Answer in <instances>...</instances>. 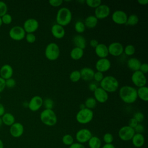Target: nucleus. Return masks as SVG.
Listing matches in <instances>:
<instances>
[{
    "label": "nucleus",
    "instance_id": "obj_41",
    "mask_svg": "<svg viewBox=\"0 0 148 148\" xmlns=\"http://www.w3.org/2000/svg\"><path fill=\"white\" fill-rule=\"evenodd\" d=\"M2 23L5 24H10L12 21V17L10 14L6 13L1 17Z\"/></svg>",
    "mask_w": 148,
    "mask_h": 148
},
{
    "label": "nucleus",
    "instance_id": "obj_4",
    "mask_svg": "<svg viewBox=\"0 0 148 148\" xmlns=\"http://www.w3.org/2000/svg\"><path fill=\"white\" fill-rule=\"evenodd\" d=\"M40 119L47 126H54L57 122V117L53 109H45L40 114Z\"/></svg>",
    "mask_w": 148,
    "mask_h": 148
},
{
    "label": "nucleus",
    "instance_id": "obj_31",
    "mask_svg": "<svg viewBox=\"0 0 148 148\" xmlns=\"http://www.w3.org/2000/svg\"><path fill=\"white\" fill-rule=\"evenodd\" d=\"M138 22H139L138 16L135 14H130L129 16H128L125 24L131 25V26H134L136 25L138 23Z\"/></svg>",
    "mask_w": 148,
    "mask_h": 148
},
{
    "label": "nucleus",
    "instance_id": "obj_48",
    "mask_svg": "<svg viewBox=\"0 0 148 148\" xmlns=\"http://www.w3.org/2000/svg\"><path fill=\"white\" fill-rule=\"evenodd\" d=\"M141 72L144 73L145 75L148 72V65L147 63L141 64L139 70Z\"/></svg>",
    "mask_w": 148,
    "mask_h": 148
},
{
    "label": "nucleus",
    "instance_id": "obj_39",
    "mask_svg": "<svg viewBox=\"0 0 148 148\" xmlns=\"http://www.w3.org/2000/svg\"><path fill=\"white\" fill-rule=\"evenodd\" d=\"M103 140L105 144H109L112 143L113 141V136L112 134L109 132H107L104 134L103 136Z\"/></svg>",
    "mask_w": 148,
    "mask_h": 148
},
{
    "label": "nucleus",
    "instance_id": "obj_33",
    "mask_svg": "<svg viewBox=\"0 0 148 148\" xmlns=\"http://www.w3.org/2000/svg\"><path fill=\"white\" fill-rule=\"evenodd\" d=\"M69 79L71 82L76 83L81 79V75L80 71L74 70L69 75Z\"/></svg>",
    "mask_w": 148,
    "mask_h": 148
},
{
    "label": "nucleus",
    "instance_id": "obj_11",
    "mask_svg": "<svg viewBox=\"0 0 148 148\" xmlns=\"http://www.w3.org/2000/svg\"><path fill=\"white\" fill-rule=\"evenodd\" d=\"M23 28L27 34L34 33L39 28V22L34 18H28L24 21Z\"/></svg>",
    "mask_w": 148,
    "mask_h": 148
},
{
    "label": "nucleus",
    "instance_id": "obj_29",
    "mask_svg": "<svg viewBox=\"0 0 148 148\" xmlns=\"http://www.w3.org/2000/svg\"><path fill=\"white\" fill-rule=\"evenodd\" d=\"M138 98L144 102L148 101V88L146 86L139 87L137 89Z\"/></svg>",
    "mask_w": 148,
    "mask_h": 148
},
{
    "label": "nucleus",
    "instance_id": "obj_57",
    "mask_svg": "<svg viewBox=\"0 0 148 148\" xmlns=\"http://www.w3.org/2000/svg\"><path fill=\"white\" fill-rule=\"evenodd\" d=\"M4 146H3V143L2 142V140L0 139V148H3Z\"/></svg>",
    "mask_w": 148,
    "mask_h": 148
},
{
    "label": "nucleus",
    "instance_id": "obj_19",
    "mask_svg": "<svg viewBox=\"0 0 148 148\" xmlns=\"http://www.w3.org/2000/svg\"><path fill=\"white\" fill-rule=\"evenodd\" d=\"M51 33L55 38L60 39L64 37L65 35V30L64 27L56 23L52 25L51 28Z\"/></svg>",
    "mask_w": 148,
    "mask_h": 148
},
{
    "label": "nucleus",
    "instance_id": "obj_42",
    "mask_svg": "<svg viewBox=\"0 0 148 148\" xmlns=\"http://www.w3.org/2000/svg\"><path fill=\"white\" fill-rule=\"evenodd\" d=\"M25 38L26 41L29 43H34L36 39V36L34 33H28L25 35Z\"/></svg>",
    "mask_w": 148,
    "mask_h": 148
},
{
    "label": "nucleus",
    "instance_id": "obj_50",
    "mask_svg": "<svg viewBox=\"0 0 148 148\" xmlns=\"http://www.w3.org/2000/svg\"><path fill=\"white\" fill-rule=\"evenodd\" d=\"M98 87L95 82H91L88 84V89L92 92H94Z\"/></svg>",
    "mask_w": 148,
    "mask_h": 148
},
{
    "label": "nucleus",
    "instance_id": "obj_9",
    "mask_svg": "<svg viewBox=\"0 0 148 148\" xmlns=\"http://www.w3.org/2000/svg\"><path fill=\"white\" fill-rule=\"evenodd\" d=\"M9 35L10 38L14 40H21L25 38L26 32L23 27L16 25L9 30Z\"/></svg>",
    "mask_w": 148,
    "mask_h": 148
},
{
    "label": "nucleus",
    "instance_id": "obj_12",
    "mask_svg": "<svg viewBox=\"0 0 148 148\" xmlns=\"http://www.w3.org/2000/svg\"><path fill=\"white\" fill-rule=\"evenodd\" d=\"M92 136L91 132L87 128H82L79 130L76 134V139L80 143L88 142L89 139Z\"/></svg>",
    "mask_w": 148,
    "mask_h": 148
},
{
    "label": "nucleus",
    "instance_id": "obj_55",
    "mask_svg": "<svg viewBox=\"0 0 148 148\" xmlns=\"http://www.w3.org/2000/svg\"><path fill=\"white\" fill-rule=\"evenodd\" d=\"M102 148H116V147L112 143H109V144H105Z\"/></svg>",
    "mask_w": 148,
    "mask_h": 148
},
{
    "label": "nucleus",
    "instance_id": "obj_34",
    "mask_svg": "<svg viewBox=\"0 0 148 148\" xmlns=\"http://www.w3.org/2000/svg\"><path fill=\"white\" fill-rule=\"evenodd\" d=\"M74 29L78 34H82L86 29V27L84 23L82 21H77L74 25Z\"/></svg>",
    "mask_w": 148,
    "mask_h": 148
},
{
    "label": "nucleus",
    "instance_id": "obj_20",
    "mask_svg": "<svg viewBox=\"0 0 148 148\" xmlns=\"http://www.w3.org/2000/svg\"><path fill=\"white\" fill-rule=\"evenodd\" d=\"M13 74V69L9 64L3 65L0 69V77L5 80L11 78Z\"/></svg>",
    "mask_w": 148,
    "mask_h": 148
},
{
    "label": "nucleus",
    "instance_id": "obj_8",
    "mask_svg": "<svg viewBox=\"0 0 148 148\" xmlns=\"http://www.w3.org/2000/svg\"><path fill=\"white\" fill-rule=\"evenodd\" d=\"M135 134L134 129L128 125L121 127L118 132L119 137L123 141H129L131 140Z\"/></svg>",
    "mask_w": 148,
    "mask_h": 148
},
{
    "label": "nucleus",
    "instance_id": "obj_35",
    "mask_svg": "<svg viewBox=\"0 0 148 148\" xmlns=\"http://www.w3.org/2000/svg\"><path fill=\"white\" fill-rule=\"evenodd\" d=\"M73 141V138L70 134H65L62 138V143L66 146H71L72 143H74Z\"/></svg>",
    "mask_w": 148,
    "mask_h": 148
},
{
    "label": "nucleus",
    "instance_id": "obj_53",
    "mask_svg": "<svg viewBox=\"0 0 148 148\" xmlns=\"http://www.w3.org/2000/svg\"><path fill=\"white\" fill-rule=\"evenodd\" d=\"M99 44L98 43V41L97 40V39H91L90 41V46L91 47H93V48H95L97 47V46Z\"/></svg>",
    "mask_w": 148,
    "mask_h": 148
},
{
    "label": "nucleus",
    "instance_id": "obj_17",
    "mask_svg": "<svg viewBox=\"0 0 148 148\" xmlns=\"http://www.w3.org/2000/svg\"><path fill=\"white\" fill-rule=\"evenodd\" d=\"M94 98L97 102L101 103H103L106 102L108 100L109 95L106 91H105L101 87H98L94 91Z\"/></svg>",
    "mask_w": 148,
    "mask_h": 148
},
{
    "label": "nucleus",
    "instance_id": "obj_21",
    "mask_svg": "<svg viewBox=\"0 0 148 148\" xmlns=\"http://www.w3.org/2000/svg\"><path fill=\"white\" fill-rule=\"evenodd\" d=\"M95 53L99 58H107L109 55L108 46L103 43H99L95 48Z\"/></svg>",
    "mask_w": 148,
    "mask_h": 148
},
{
    "label": "nucleus",
    "instance_id": "obj_32",
    "mask_svg": "<svg viewBox=\"0 0 148 148\" xmlns=\"http://www.w3.org/2000/svg\"><path fill=\"white\" fill-rule=\"evenodd\" d=\"M97 103V102L94 97H88L86 99L84 105L85 106V108L92 110V109L95 108Z\"/></svg>",
    "mask_w": 148,
    "mask_h": 148
},
{
    "label": "nucleus",
    "instance_id": "obj_10",
    "mask_svg": "<svg viewBox=\"0 0 148 148\" xmlns=\"http://www.w3.org/2000/svg\"><path fill=\"white\" fill-rule=\"evenodd\" d=\"M110 13V8L105 5L101 4L95 9L94 16L98 20H102L108 17Z\"/></svg>",
    "mask_w": 148,
    "mask_h": 148
},
{
    "label": "nucleus",
    "instance_id": "obj_14",
    "mask_svg": "<svg viewBox=\"0 0 148 148\" xmlns=\"http://www.w3.org/2000/svg\"><path fill=\"white\" fill-rule=\"evenodd\" d=\"M109 54L114 57H118L121 56L124 51V46L121 43L118 42H114L111 43L108 46Z\"/></svg>",
    "mask_w": 148,
    "mask_h": 148
},
{
    "label": "nucleus",
    "instance_id": "obj_23",
    "mask_svg": "<svg viewBox=\"0 0 148 148\" xmlns=\"http://www.w3.org/2000/svg\"><path fill=\"white\" fill-rule=\"evenodd\" d=\"M141 64L142 63L140 60L135 57H131L129 58L127 62L128 68L133 72L139 71Z\"/></svg>",
    "mask_w": 148,
    "mask_h": 148
},
{
    "label": "nucleus",
    "instance_id": "obj_46",
    "mask_svg": "<svg viewBox=\"0 0 148 148\" xmlns=\"http://www.w3.org/2000/svg\"><path fill=\"white\" fill-rule=\"evenodd\" d=\"M50 6L53 7H58L60 6L63 3L62 0H50L49 1Z\"/></svg>",
    "mask_w": 148,
    "mask_h": 148
},
{
    "label": "nucleus",
    "instance_id": "obj_7",
    "mask_svg": "<svg viewBox=\"0 0 148 148\" xmlns=\"http://www.w3.org/2000/svg\"><path fill=\"white\" fill-rule=\"evenodd\" d=\"M131 81L136 87L139 88L146 86L147 79L144 73L140 71H137L133 72L131 75Z\"/></svg>",
    "mask_w": 148,
    "mask_h": 148
},
{
    "label": "nucleus",
    "instance_id": "obj_60",
    "mask_svg": "<svg viewBox=\"0 0 148 148\" xmlns=\"http://www.w3.org/2000/svg\"><path fill=\"white\" fill-rule=\"evenodd\" d=\"M1 94H0V99H1Z\"/></svg>",
    "mask_w": 148,
    "mask_h": 148
},
{
    "label": "nucleus",
    "instance_id": "obj_44",
    "mask_svg": "<svg viewBox=\"0 0 148 148\" xmlns=\"http://www.w3.org/2000/svg\"><path fill=\"white\" fill-rule=\"evenodd\" d=\"M133 118H134L138 123H142L143 120H144V114L140 112H136L133 116Z\"/></svg>",
    "mask_w": 148,
    "mask_h": 148
},
{
    "label": "nucleus",
    "instance_id": "obj_24",
    "mask_svg": "<svg viewBox=\"0 0 148 148\" xmlns=\"http://www.w3.org/2000/svg\"><path fill=\"white\" fill-rule=\"evenodd\" d=\"M73 42L75 47H76L80 48L83 50H84L86 47V45H87L86 40L83 36L80 34L76 35L73 37Z\"/></svg>",
    "mask_w": 148,
    "mask_h": 148
},
{
    "label": "nucleus",
    "instance_id": "obj_54",
    "mask_svg": "<svg viewBox=\"0 0 148 148\" xmlns=\"http://www.w3.org/2000/svg\"><path fill=\"white\" fill-rule=\"evenodd\" d=\"M5 113V108L3 105L0 103V117H2V116Z\"/></svg>",
    "mask_w": 148,
    "mask_h": 148
},
{
    "label": "nucleus",
    "instance_id": "obj_59",
    "mask_svg": "<svg viewBox=\"0 0 148 148\" xmlns=\"http://www.w3.org/2000/svg\"><path fill=\"white\" fill-rule=\"evenodd\" d=\"M2 19H1V17H0V27L2 25Z\"/></svg>",
    "mask_w": 148,
    "mask_h": 148
},
{
    "label": "nucleus",
    "instance_id": "obj_43",
    "mask_svg": "<svg viewBox=\"0 0 148 148\" xmlns=\"http://www.w3.org/2000/svg\"><path fill=\"white\" fill-rule=\"evenodd\" d=\"M16 82L12 77L5 80L6 87H8L9 88H12L16 86Z\"/></svg>",
    "mask_w": 148,
    "mask_h": 148
},
{
    "label": "nucleus",
    "instance_id": "obj_22",
    "mask_svg": "<svg viewBox=\"0 0 148 148\" xmlns=\"http://www.w3.org/2000/svg\"><path fill=\"white\" fill-rule=\"evenodd\" d=\"M80 75H81V79L84 81H90L93 79L94 75V71L88 67H84L80 71Z\"/></svg>",
    "mask_w": 148,
    "mask_h": 148
},
{
    "label": "nucleus",
    "instance_id": "obj_3",
    "mask_svg": "<svg viewBox=\"0 0 148 148\" xmlns=\"http://www.w3.org/2000/svg\"><path fill=\"white\" fill-rule=\"evenodd\" d=\"M72 18V12L68 8H61L57 12L56 17V23L62 27L68 25L71 22Z\"/></svg>",
    "mask_w": 148,
    "mask_h": 148
},
{
    "label": "nucleus",
    "instance_id": "obj_51",
    "mask_svg": "<svg viewBox=\"0 0 148 148\" xmlns=\"http://www.w3.org/2000/svg\"><path fill=\"white\" fill-rule=\"evenodd\" d=\"M5 87V80L0 77V93L4 90Z\"/></svg>",
    "mask_w": 148,
    "mask_h": 148
},
{
    "label": "nucleus",
    "instance_id": "obj_27",
    "mask_svg": "<svg viewBox=\"0 0 148 148\" xmlns=\"http://www.w3.org/2000/svg\"><path fill=\"white\" fill-rule=\"evenodd\" d=\"M3 124L7 126H11L15 123V117L10 113H5L1 117Z\"/></svg>",
    "mask_w": 148,
    "mask_h": 148
},
{
    "label": "nucleus",
    "instance_id": "obj_25",
    "mask_svg": "<svg viewBox=\"0 0 148 148\" xmlns=\"http://www.w3.org/2000/svg\"><path fill=\"white\" fill-rule=\"evenodd\" d=\"M132 145L136 147H141L145 143V137L142 134L135 133L131 139Z\"/></svg>",
    "mask_w": 148,
    "mask_h": 148
},
{
    "label": "nucleus",
    "instance_id": "obj_37",
    "mask_svg": "<svg viewBox=\"0 0 148 148\" xmlns=\"http://www.w3.org/2000/svg\"><path fill=\"white\" fill-rule=\"evenodd\" d=\"M85 3L90 8L95 9L102 4V1L101 0H86Z\"/></svg>",
    "mask_w": 148,
    "mask_h": 148
},
{
    "label": "nucleus",
    "instance_id": "obj_52",
    "mask_svg": "<svg viewBox=\"0 0 148 148\" xmlns=\"http://www.w3.org/2000/svg\"><path fill=\"white\" fill-rule=\"evenodd\" d=\"M69 148H85V147L83 144L76 142L73 143L71 146H69Z\"/></svg>",
    "mask_w": 148,
    "mask_h": 148
},
{
    "label": "nucleus",
    "instance_id": "obj_36",
    "mask_svg": "<svg viewBox=\"0 0 148 148\" xmlns=\"http://www.w3.org/2000/svg\"><path fill=\"white\" fill-rule=\"evenodd\" d=\"M125 55L128 56H131L135 53V48L132 45H127L124 47V51Z\"/></svg>",
    "mask_w": 148,
    "mask_h": 148
},
{
    "label": "nucleus",
    "instance_id": "obj_5",
    "mask_svg": "<svg viewBox=\"0 0 148 148\" xmlns=\"http://www.w3.org/2000/svg\"><path fill=\"white\" fill-rule=\"evenodd\" d=\"M93 117V111L86 108L80 109L76 115V121L82 124H86L89 123L92 120Z\"/></svg>",
    "mask_w": 148,
    "mask_h": 148
},
{
    "label": "nucleus",
    "instance_id": "obj_1",
    "mask_svg": "<svg viewBox=\"0 0 148 148\" xmlns=\"http://www.w3.org/2000/svg\"><path fill=\"white\" fill-rule=\"evenodd\" d=\"M119 97L121 101L128 104L134 103L138 99L137 89L131 86H123L119 90Z\"/></svg>",
    "mask_w": 148,
    "mask_h": 148
},
{
    "label": "nucleus",
    "instance_id": "obj_58",
    "mask_svg": "<svg viewBox=\"0 0 148 148\" xmlns=\"http://www.w3.org/2000/svg\"><path fill=\"white\" fill-rule=\"evenodd\" d=\"M2 124H3V123H2V119H1V117H0V128L1 127Z\"/></svg>",
    "mask_w": 148,
    "mask_h": 148
},
{
    "label": "nucleus",
    "instance_id": "obj_30",
    "mask_svg": "<svg viewBox=\"0 0 148 148\" xmlns=\"http://www.w3.org/2000/svg\"><path fill=\"white\" fill-rule=\"evenodd\" d=\"M88 144L90 148H101L102 143L99 138L97 136H92L88 141Z\"/></svg>",
    "mask_w": 148,
    "mask_h": 148
},
{
    "label": "nucleus",
    "instance_id": "obj_16",
    "mask_svg": "<svg viewBox=\"0 0 148 148\" xmlns=\"http://www.w3.org/2000/svg\"><path fill=\"white\" fill-rule=\"evenodd\" d=\"M95 67L97 71L103 73L110 69L111 67V62L107 58H99L97 61Z\"/></svg>",
    "mask_w": 148,
    "mask_h": 148
},
{
    "label": "nucleus",
    "instance_id": "obj_47",
    "mask_svg": "<svg viewBox=\"0 0 148 148\" xmlns=\"http://www.w3.org/2000/svg\"><path fill=\"white\" fill-rule=\"evenodd\" d=\"M134 131L135 133L142 134L145 131V127L142 124L138 123V125L136 126V127L134 128Z\"/></svg>",
    "mask_w": 148,
    "mask_h": 148
},
{
    "label": "nucleus",
    "instance_id": "obj_26",
    "mask_svg": "<svg viewBox=\"0 0 148 148\" xmlns=\"http://www.w3.org/2000/svg\"><path fill=\"white\" fill-rule=\"evenodd\" d=\"M98 20L95 17L94 15H90L87 16L83 22L86 28L92 29L95 28L98 24Z\"/></svg>",
    "mask_w": 148,
    "mask_h": 148
},
{
    "label": "nucleus",
    "instance_id": "obj_2",
    "mask_svg": "<svg viewBox=\"0 0 148 148\" xmlns=\"http://www.w3.org/2000/svg\"><path fill=\"white\" fill-rule=\"evenodd\" d=\"M100 87L108 92H114L117 90L119 87V83L117 79L111 75L104 76L99 83Z\"/></svg>",
    "mask_w": 148,
    "mask_h": 148
},
{
    "label": "nucleus",
    "instance_id": "obj_49",
    "mask_svg": "<svg viewBox=\"0 0 148 148\" xmlns=\"http://www.w3.org/2000/svg\"><path fill=\"white\" fill-rule=\"evenodd\" d=\"M138 123L137 122V121L133 117H132L131 119H130L128 121V125L132 128H135L136 127V126L138 125Z\"/></svg>",
    "mask_w": 148,
    "mask_h": 148
},
{
    "label": "nucleus",
    "instance_id": "obj_13",
    "mask_svg": "<svg viewBox=\"0 0 148 148\" xmlns=\"http://www.w3.org/2000/svg\"><path fill=\"white\" fill-rule=\"evenodd\" d=\"M128 16L127 13L120 10L114 11L112 14V20L116 24L123 25L125 24L127 22Z\"/></svg>",
    "mask_w": 148,
    "mask_h": 148
},
{
    "label": "nucleus",
    "instance_id": "obj_15",
    "mask_svg": "<svg viewBox=\"0 0 148 148\" xmlns=\"http://www.w3.org/2000/svg\"><path fill=\"white\" fill-rule=\"evenodd\" d=\"M43 98L39 95H35L31 98L28 103L27 106L32 112H36L43 106Z\"/></svg>",
    "mask_w": 148,
    "mask_h": 148
},
{
    "label": "nucleus",
    "instance_id": "obj_56",
    "mask_svg": "<svg viewBox=\"0 0 148 148\" xmlns=\"http://www.w3.org/2000/svg\"><path fill=\"white\" fill-rule=\"evenodd\" d=\"M138 2L141 5H146L148 3V0H138Z\"/></svg>",
    "mask_w": 148,
    "mask_h": 148
},
{
    "label": "nucleus",
    "instance_id": "obj_45",
    "mask_svg": "<svg viewBox=\"0 0 148 148\" xmlns=\"http://www.w3.org/2000/svg\"><path fill=\"white\" fill-rule=\"evenodd\" d=\"M103 77H104V76H103V73L100 72H98V71H97L96 72L94 73V77H93V79H94V80L95 81V82L100 83V82L102 81V80L103 79Z\"/></svg>",
    "mask_w": 148,
    "mask_h": 148
},
{
    "label": "nucleus",
    "instance_id": "obj_28",
    "mask_svg": "<svg viewBox=\"0 0 148 148\" xmlns=\"http://www.w3.org/2000/svg\"><path fill=\"white\" fill-rule=\"evenodd\" d=\"M84 55V50L75 47H73L71 52H70V56L72 59L73 60H79L81 59Z\"/></svg>",
    "mask_w": 148,
    "mask_h": 148
},
{
    "label": "nucleus",
    "instance_id": "obj_18",
    "mask_svg": "<svg viewBox=\"0 0 148 148\" xmlns=\"http://www.w3.org/2000/svg\"><path fill=\"white\" fill-rule=\"evenodd\" d=\"M24 126L23 125L18 122H15L10 127V135L16 138H19L24 133Z\"/></svg>",
    "mask_w": 148,
    "mask_h": 148
},
{
    "label": "nucleus",
    "instance_id": "obj_6",
    "mask_svg": "<svg viewBox=\"0 0 148 148\" xmlns=\"http://www.w3.org/2000/svg\"><path fill=\"white\" fill-rule=\"evenodd\" d=\"M60 54V49L58 45L54 42L49 43L45 50V55L46 58L50 61L57 60Z\"/></svg>",
    "mask_w": 148,
    "mask_h": 148
},
{
    "label": "nucleus",
    "instance_id": "obj_38",
    "mask_svg": "<svg viewBox=\"0 0 148 148\" xmlns=\"http://www.w3.org/2000/svg\"><path fill=\"white\" fill-rule=\"evenodd\" d=\"M43 105L45 106V109H52L54 106V102L51 98H46L43 100Z\"/></svg>",
    "mask_w": 148,
    "mask_h": 148
},
{
    "label": "nucleus",
    "instance_id": "obj_40",
    "mask_svg": "<svg viewBox=\"0 0 148 148\" xmlns=\"http://www.w3.org/2000/svg\"><path fill=\"white\" fill-rule=\"evenodd\" d=\"M8 12V6L5 2L0 1V17H1Z\"/></svg>",
    "mask_w": 148,
    "mask_h": 148
}]
</instances>
